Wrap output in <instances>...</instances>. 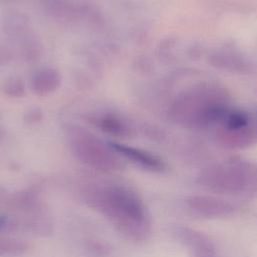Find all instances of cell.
<instances>
[{"instance_id": "10", "label": "cell", "mask_w": 257, "mask_h": 257, "mask_svg": "<svg viewBox=\"0 0 257 257\" xmlns=\"http://www.w3.org/2000/svg\"><path fill=\"white\" fill-rule=\"evenodd\" d=\"M62 77L57 68L43 66L38 68L31 76L30 88L38 96H47L54 93L61 85Z\"/></svg>"}, {"instance_id": "18", "label": "cell", "mask_w": 257, "mask_h": 257, "mask_svg": "<svg viewBox=\"0 0 257 257\" xmlns=\"http://www.w3.org/2000/svg\"><path fill=\"white\" fill-rule=\"evenodd\" d=\"M9 58V52L3 48V47H0V66L5 63Z\"/></svg>"}, {"instance_id": "14", "label": "cell", "mask_w": 257, "mask_h": 257, "mask_svg": "<svg viewBox=\"0 0 257 257\" xmlns=\"http://www.w3.org/2000/svg\"><path fill=\"white\" fill-rule=\"evenodd\" d=\"M2 91L9 97L21 98L26 94V85L20 76L11 75L3 81Z\"/></svg>"}, {"instance_id": "19", "label": "cell", "mask_w": 257, "mask_h": 257, "mask_svg": "<svg viewBox=\"0 0 257 257\" xmlns=\"http://www.w3.org/2000/svg\"><path fill=\"white\" fill-rule=\"evenodd\" d=\"M5 131H4V128L2 127V126H0V142L5 138Z\"/></svg>"}, {"instance_id": "15", "label": "cell", "mask_w": 257, "mask_h": 257, "mask_svg": "<svg viewBox=\"0 0 257 257\" xmlns=\"http://www.w3.org/2000/svg\"><path fill=\"white\" fill-rule=\"evenodd\" d=\"M85 252L89 257H110L113 248L103 241L90 240L85 243Z\"/></svg>"}, {"instance_id": "7", "label": "cell", "mask_w": 257, "mask_h": 257, "mask_svg": "<svg viewBox=\"0 0 257 257\" xmlns=\"http://www.w3.org/2000/svg\"><path fill=\"white\" fill-rule=\"evenodd\" d=\"M183 205L185 210L191 215L206 218L217 219L233 215L236 206L220 197L208 195H191L184 199Z\"/></svg>"}, {"instance_id": "4", "label": "cell", "mask_w": 257, "mask_h": 257, "mask_svg": "<svg viewBox=\"0 0 257 257\" xmlns=\"http://www.w3.org/2000/svg\"><path fill=\"white\" fill-rule=\"evenodd\" d=\"M227 98L215 86H201L181 94L172 105V116L179 122L202 125L224 117Z\"/></svg>"}, {"instance_id": "8", "label": "cell", "mask_w": 257, "mask_h": 257, "mask_svg": "<svg viewBox=\"0 0 257 257\" xmlns=\"http://www.w3.org/2000/svg\"><path fill=\"white\" fill-rule=\"evenodd\" d=\"M86 119L97 130L115 139H130L136 134L128 118L114 111H96L87 115Z\"/></svg>"}, {"instance_id": "5", "label": "cell", "mask_w": 257, "mask_h": 257, "mask_svg": "<svg viewBox=\"0 0 257 257\" xmlns=\"http://www.w3.org/2000/svg\"><path fill=\"white\" fill-rule=\"evenodd\" d=\"M224 127L219 132L220 143L228 149H244L257 142V128L251 126L250 120L242 113L224 116Z\"/></svg>"}, {"instance_id": "9", "label": "cell", "mask_w": 257, "mask_h": 257, "mask_svg": "<svg viewBox=\"0 0 257 257\" xmlns=\"http://www.w3.org/2000/svg\"><path fill=\"white\" fill-rule=\"evenodd\" d=\"M110 147L121 157L136 167L151 173H164L167 169L165 162L158 156L146 150L128 146L119 142H108Z\"/></svg>"}, {"instance_id": "11", "label": "cell", "mask_w": 257, "mask_h": 257, "mask_svg": "<svg viewBox=\"0 0 257 257\" xmlns=\"http://www.w3.org/2000/svg\"><path fill=\"white\" fill-rule=\"evenodd\" d=\"M9 206L20 214L43 208L40 189L29 187L13 194L9 199Z\"/></svg>"}, {"instance_id": "12", "label": "cell", "mask_w": 257, "mask_h": 257, "mask_svg": "<svg viewBox=\"0 0 257 257\" xmlns=\"http://www.w3.org/2000/svg\"><path fill=\"white\" fill-rule=\"evenodd\" d=\"M3 27L7 35L16 39L30 32L28 18L21 13L9 14L4 20Z\"/></svg>"}, {"instance_id": "13", "label": "cell", "mask_w": 257, "mask_h": 257, "mask_svg": "<svg viewBox=\"0 0 257 257\" xmlns=\"http://www.w3.org/2000/svg\"><path fill=\"white\" fill-rule=\"evenodd\" d=\"M29 250V244L19 238H0V257H16L25 254Z\"/></svg>"}, {"instance_id": "3", "label": "cell", "mask_w": 257, "mask_h": 257, "mask_svg": "<svg viewBox=\"0 0 257 257\" xmlns=\"http://www.w3.org/2000/svg\"><path fill=\"white\" fill-rule=\"evenodd\" d=\"M69 151L73 158L81 165L101 173H115L122 171L124 161L110 147L87 128L70 124L65 130Z\"/></svg>"}, {"instance_id": "2", "label": "cell", "mask_w": 257, "mask_h": 257, "mask_svg": "<svg viewBox=\"0 0 257 257\" xmlns=\"http://www.w3.org/2000/svg\"><path fill=\"white\" fill-rule=\"evenodd\" d=\"M197 183L219 195L255 197L257 196V164L238 160L215 165L201 172Z\"/></svg>"}, {"instance_id": "16", "label": "cell", "mask_w": 257, "mask_h": 257, "mask_svg": "<svg viewBox=\"0 0 257 257\" xmlns=\"http://www.w3.org/2000/svg\"><path fill=\"white\" fill-rule=\"evenodd\" d=\"M18 230L17 222L15 217L10 216L6 213H0V233L14 232Z\"/></svg>"}, {"instance_id": "6", "label": "cell", "mask_w": 257, "mask_h": 257, "mask_svg": "<svg viewBox=\"0 0 257 257\" xmlns=\"http://www.w3.org/2000/svg\"><path fill=\"white\" fill-rule=\"evenodd\" d=\"M171 234L186 248L190 257H223L214 241L197 229L176 225L171 228Z\"/></svg>"}, {"instance_id": "1", "label": "cell", "mask_w": 257, "mask_h": 257, "mask_svg": "<svg viewBox=\"0 0 257 257\" xmlns=\"http://www.w3.org/2000/svg\"><path fill=\"white\" fill-rule=\"evenodd\" d=\"M84 203L101 214L120 235L144 242L152 234L149 210L132 188L117 183H90L80 190Z\"/></svg>"}, {"instance_id": "17", "label": "cell", "mask_w": 257, "mask_h": 257, "mask_svg": "<svg viewBox=\"0 0 257 257\" xmlns=\"http://www.w3.org/2000/svg\"><path fill=\"white\" fill-rule=\"evenodd\" d=\"M43 118L42 110L39 107H29L23 114V120L27 124H36Z\"/></svg>"}, {"instance_id": "20", "label": "cell", "mask_w": 257, "mask_h": 257, "mask_svg": "<svg viewBox=\"0 0 257 257\" xmlns=\"http://www.w3.org/2000/svg\"><path fill=\"white\" fill-rule=\"evenodd\" d=\"M5 195V191H4V189L3 188H1L0 187V200L3 198V196Z\"/></svg>"}]
</instances>
